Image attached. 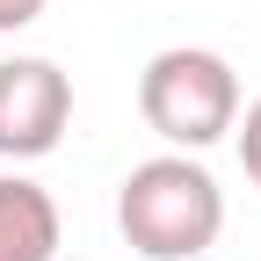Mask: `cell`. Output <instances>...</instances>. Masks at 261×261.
<instances>
[{
  "mask_svg": "<svg viewBox=\"0 0 261 261\" xmlns=\"http://www.w3.org/2000/svg\"><path fill=\"white\" fill-rule=\"evenodd\" d=\"M58 254V203L51 189L0 174V261H51Z\"/></svg>",
  "mask_w": 261,
  "mask_h": 261,
  "instance_id": "277c9868",
  "label": "cell"
},
{
  "mask_svg": "<svg viewBox=\"0 0 261 261\" xmlns=\"http://www.w3.org/2000/svg\"><path fill=\"white\" fill-rule=\"evenodd\" d=\"M73 123V80L51 58L0 65V160H44Z\"/></svg>",
  "mask_w": 261,
  "mask_h": 261,
  "instance_id": "3957f363",
  "label": "cell"
},
{
  "mask_svg": "<svg viewBox=\"0 0 261 261\" xmlns=\"http://www.w3.org/2000/svg\"><path fill=\"white\" fill-rule=\"evenodd\" d=\"M116 225L145 261H196L225 232V189L189 152L138 160L116 189Z\"/></svg>",
  "mask_w": 261,
  "mask_h": 261,
  "instance_id": "6da1fadb",
  "label": "cell"
},
{
  "mask_svg": "<svg viewBox=\"0 0 261 261\" xmlns=\"http://www.w3.org/2000/svg\"><path fill=\"white\" fill-rule=\"evenodd\" d=\"M138 109L174 152H203L240 123V73L218 51L174 44L138 73Z\"/></svg>",
  "mask_w": 261,
  "mask_h": 261,
  "instance_id": "7a4b0ae2",
  "label": "cell"
},
{
  "mask_svg": "<svg viewBox=\"0 0 261 261\" xmlns=\"http://www.w3.org/2000/svg\"><path fill=\"white\" fill-rule=\"evenodd\" d=\"M232 130H240V167H247V181L261 189V102H247V116H240Z\"/></svg>",
  "mask_w": 261,
  "mask_h": 261,
  "instance_id": "5b68a950",
  "label": "cell"
},
{
  "mask_svg": "<svg viewBox=\"0 0 261 261\" xmlns=\"http://www.w3.org/2000/svg\"><path fill=\"white\" fill-rule=\"evenodd\" d=\"M44 15V0H0V29H29Z\"/></svg>",
  "mask_w": 261,
  "mask_h": 261,
  "instance_id": "8992f818",
  "label": "cell"
}]
</instances>
